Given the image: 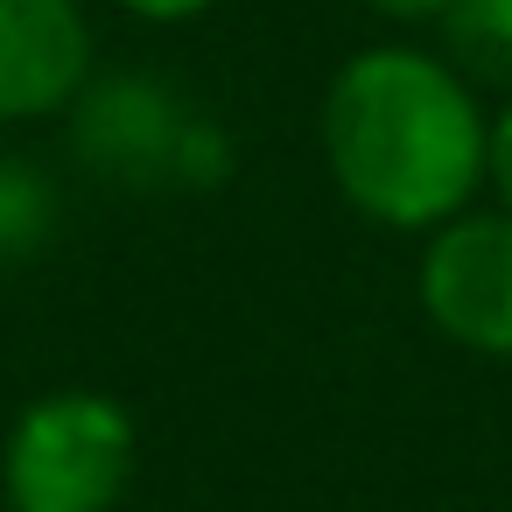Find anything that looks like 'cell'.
Returning a JSON list of instances; mask_svg holds the SVG:
<instances>
[{
    "label": "cell",
    "mask_w": 512,
    "mask_h": 512,
    "mask_svg": "<svg viewBox=\"0 0 512 512\" xmlns=\"http://www.w3.org/2000/svg\"><path fill=\"white\" fill-rule=\"evenodd\" d=\"M323 162L358 218L428 239L477 211L491 113L435 50L379 43L344 57L323 92Z\"/></svg>",
    "instance_id": "1"
},
{
    "label": "cell",
    "mask_w": 512,
    "mask_h": 512,
    "mask_svg": "<svg viewBox=\"0 0 512 512\" xmlns=\"http://www.w3.org/2000/svg\"><path fill=\"white\" fill-rule=\"evenodd\" d=\"M141 428L113 393L64 386L36 393L0 442V505L8 512H113L134 484Z\"/></svg>",
    "instance_id": "2"
},
{
    "label": "cell",
    "mask_w": 512,
    "mask_h": 512,
    "mask_svg": "<svg viewBox=\"0 0 512 512\" xmlns=\"http://www.w3.org/2000/svg\"><path fill=\"white\" fill-rule=\"evenodd\" d=\"M71 148L85 169L113 183H218L232 169V148L218 127L190 120L162 78L113 71L92 78L71 106Z\"/></svg>",
    "instance_id": "3"
},
{
    "label": "cell",
    "mask_w": 512,
    "mask_h": 512,
    "mask_svg": "<svg viewBox=\"0 0 512 512\" xmlns=\"http://www.w3.org/2000/svg\"><path fill=\"white\" fill-rule=\"evenodd\" d=\"M414 295L449 344L477 358H512V218L463 211L442 232H428Z\"/></svg>",
    "instance_id": "4"
},
{
    "label": "cell",
    "mask_w": 512,
    "mask_h": 512,
    "mask_svg": "<svg viewBox=\"0 0 512 512\" xmlns=\"http://www.w3.org/2000/svg\"><path fill=\"white\" fill-rule=\"evenodd\" d=\"M92 85L85 0H0V127L71 113Z\"/></svg>",
    "instance_id": "5"
},
{
    "label": "cell",
    "mask_w": 512,
    "mask_h": 512,
    "mask_svg": "<svg viewBox=\"0 0 512 512\" xmlns=\"http://www.w3.org/2000/svg\"><path fill=\"white\" fill-rule=\"evenodd\" d=\"M435 57L477 99H512V0H449L435 15Z\"/></svg>",
    "instance_id": "6"
},
{
    "label": "cell",
    "mask_w": 512,
    "mask_h": 512,
    "mask_svg": "<svg viewBox=\"0 0 512 512\" xmlns=\"http://www.w3.org/2000/svg\"><path fill=\"white\" fill-rule=\"evenodd\" d=\"M57 232V190L43 169L0 155V260H29Z\"/></svg>",
    "instance_id": "7"
},
{
    "label": "cell",
    "mask_w": 512,
    "mask_h": 512,
    "mask_svg": "<svg viewBox=\"0 0 512 512\" xmlns=\"http://www.w3.org/2000/svg\"><path fill=\"white\" fill-rule=\"evenodd\" d=\"M484 190L498 197V211L512 218V99L491 113V162H484Z\"/></svg>",
    "instance_id": "8"
},
{
    "label": "cell",
    "mask_w": 512,
    "mask_h": 512,
    "mask_svg": "<svg viewBox=\"0 0 512 512\" xmlns=\"http://www.w3.org/2000/svg\"><path fill=\"white\" fill-rule=\"evenodd\" d=\"M127 15H141V22H197L204 8H218V0H120Z\"/></svg>",
    "instance_id": "9"
},
{
    "label": "cell",
    "mask_w": 512,
    "mask_h": 512,
    "mask_svg": "<svg viewBox=\"0 0 512 512\" xmlns=\"http://www.w3.org/2000/svg\"><path fill=\"white\" fill-rule=\"evenodd\" d=\"M365 8H379V15H393V22H435L449 0H365Z\"/></svg>",
    "instance_id": "10"
}]
</instances>
